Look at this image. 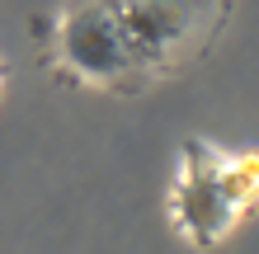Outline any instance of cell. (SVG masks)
<instances>
[{
	"label": "cell",
	"instance_id": "cell-2",
	"mask_svg": "<svg viewBox=\"0 0 259 254\" xmlns=\"http://www.w3.org/2000/svg\"><path fill=\"white\" fill-rule=\"evenodd\" d=\"M57 62L99 89H137L151 80L113 0H66L57 14Z\"/></svg>",
	"mask_w": 259,
	"mask_h": 254
},
{
	"label": "cell",
	"instance_id": "cell-4",
	"mask_svg": "<svg viewBox=\"0 0 259 254\" xmlns=\"http://www.w3.org/2000/svg\"><path fill=\"white\" fill-rule=\"evenodd\" d=\"M0 89H5V62H0Z\"/></svg>",
	"mask_w": 259,
	"mask_h": 254
},
{
	"label": "cell",
	"instance_id": "cell-3",
	"mask_svg": "<svg viewBox=\"0 0 259 254\" xmlns=\"http://www.w3.org/2000/svg\"><path fill=\"white\" fill-rule=\"evenodd\" d=\"M113 5L151 80L198 57L226 14V0H113Z\"/></svg>",
	"mask_w": 259,
	"mask_h": 254
},
{
	"label": "cell",
	"instance_id": "cell-1",
	"mask_svg": "<svg viewBox=\"0 0 259 254\" xmlns=\"http://www.w3.org/2000/svg\"><path fill=\"white\" fill-rule=\"evenodd\" d=\"M165 212L193 249H217L240 221L259 212V146L222 151L198 137L184 141Z\"/></svg>",
	"mask_w": 259,
	"mask_h": 254
}]
</instances>
